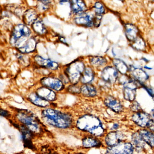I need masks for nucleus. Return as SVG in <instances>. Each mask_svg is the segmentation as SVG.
Returning a JSON list of instances; mask_svg holds the SVG:
<instances>
[{"mask_svg": "<svg viewBox=\"0 0 154 154\" xmlns=\"http://www.w3.org/2000/svg\"><path fill=\"white\" fill-rule=\"evenodd\" d=\"M37 13L35 10L30 9L25 12L23 16V20L27 25H32L37 20Z\"/></svg>", "mask_w": 154, "mask_h": 154, "instance_id": "b1692460", "label": "nucleus"}, {"mask_svg": "<svg viewBox=\"0 0 154 154\" xmlns=\"http://www.w3.org/2000/svg\"><path fill=\"white\" fill-rule=\"evenodd\" d=\"M32 28L35 33L39 35H44L47 30L44 23L40 20H36L32 24Z\"/></svg>", "mask_w": 154, "mask_h": 154, "instance_id": "cd10ccee", "label": "nucleus"}, {"mask_svg": "<svg viewBox=\"0 0 154 154\" xmlns=\"http://www.w3.org/2000/svg\"><path fill=\"white\" fill-rule=\"evenodd\" d=\"M80 93L85 97H94L97 94V90L94 86L87 84H84L80 88Z\"/></svg>", "mask_w": 154, "mask_h": 154, "instance_id": "5701e85b", "label": "nucleus"}, {"mask_svg": "<svg viewBox=\"0 0 154 154\" xmlns=\"http://www.w3.org/2000/svg\"><path fill=\"white\" fill-rule=\"evenodd\" d=\"M125 29L126 37L131 42H133L138 37V29L134 25L131 24H126Z\"/></svg>", "mask_w": 154, "mask_h": 154, "instance_id": "f3484780", "label": "nucleus"}, {"mask_svg": "<svg viewBox=\"0 0 154 154\" xmlns=\"http://www.w3.org/2000/svg\"><path fill=\"white\" fill-rule=\"evenodd\" d=\"M130 109L131 111L135 113L142 111L139 103L137 101H134L132 103L130 106Z\"/></svg>", "mask_w": 154, "mask_h": 154, "instance_id": "72a5a7b5", "label": "nucleus"}, {"mask_svg": "<svg viewBox=\"0 0 154 154\" xmlns=\"http://www.w3.org/2000/svg\"><path fill=\"white\" fill-rule=\"evenodd\" d=\"M131 46L136 50L143 51L146 48V44L143 38L138 36L134 41L131 42Z\"/></svg>", "mask_w": 154, "mask_h": 154, "instance_id": "7c9ffc66", "label": "nucleus"}, {"mask_svg": "<svg viewBox=\"0 0 154 154\" xmlns=\"http://www.w3.org/2000/svg\"><path fill=\"white\" fill-rule=\"evenodd\" d=\"M134 146L131 143L123 142L113 146L108 147L105 154H133Z\"/></svg>", "mask_w": 154, "mask_h": 154, "instance_id": "0eeeda50", "label": "nucleus"}, {"mask_svg": "<svg viewBox=\"0 0 154 154\" xmlns=\"http://www.w3.org/2000/svg\"><path fill=\"white\" fill-rule=\"evenodd\" d=\"M131 119L133 122L139 127L149 129L152 132L154 131V120L149 113L141 111L134 113Z\"/></svg>", "mask_w": 154, "mask_h": 154, "instance_id": "423d86ee", "label": "nucleus"}, {"mask_svg": "<svg viewBox=\"0 0 154 154\" xmlns=\"http://www.w3.org/2000/svg\"><path fill=\"white\" fill-rule=\"evenodd\" d=\"M68 91L71 93L77 94L80 93V88L75 85H72L68 87Z\"/></svg>", "mask_w": 154, "mask_h": 154, "instance_id": "f704fd0d", "label": "nucleus"}, {"mask_svg": "<svg viewBox=\"0 0 154 154\" xmlns=\"http://www.w3.org/2000/svg\"><path fill=\"white\" fill-rule=\"evenodd\" d=\"M42 115L48 124L56 128H67L72 124V118L71 115L56 110L46 109L42 112Z\"/></svg>", "mask_w": 154, "mask_h": 154, "instance_id": "f03ea898", "label": "nucleus"}, {"mask_svg": "<svg viewBox=\"0 0 154 154\" xmlns=\"http://www.w3.org/2000/svg\"><path fill=\"white\" fill-rule=\"evenodd\" d=\"M40 82L43 86L54 91H61L64 87L63 82L61 80L55 77H44L41 79Z\"/></svg>", "mask_w": 154, "mask_h": 154, "instance_id": "1a4fd4ad", "label": "nucleus"}, {"mask_svg": "<svg viewBox=\"0 0 154 154\" xmlns=\"http://www.w3.org/2000/svg\"><path fill=\"white\" fill-rule=\"evenodd\" d=\"M29 99L31 102L37 106L41 107H46L49 106V103L38 96L35 93H32L29 94Z\"/></svg>", "mask_w": 154, "mask_h": 154, "instance_id": "4be33fe9", "label": "nucleus"}, {"mask_svg": "<svg viewBox=\"0 0 154 154\" xmlns=\"http://www.w3.org/2000/svg\"><path fill=\"white\" fill-rule=\"evenodd\" d=\"M123 96L124 99L129 101H133L136 98L137 87L136 82L129 78L123 84Z\"/></svg>", "mask_w": 154, "mask_h": 154, "instance_id": "6e6552de", "label": "nucleus"}, {"mask_svg": "<svg viewBox=\"0 0 154 154\" xmlns=\"http://www.w3.org/2000/svg\"><path fill=\"white\" fill-rule=\"evenodd\" d=\"M71 5L72 11L75 14H83L87 8L85 3L82 1H72L71 2Z\"/></svg>", "mask_w": 154, "mask_h": 154, "instance_id": "aec40b11", "label": "nucleus"}, {"mask_svg": "<svg viewBox=\"0 0 154 154\" xmlns=\"http://www.w3.org/2000/svg\"><path fill=\"white\" fill-rule=\"evenodd\" d=\"M90 63L94 67H100L106 64L107 61L105 58L102 57L94 56L90 57Z\"/></svg>", "mask_w": 154, "mask_h": 154, "instance_id": "c85d7f7f", "label": "nucleus"}, {"mask_svg": "<svg viewBox=\"0 0 154 154\" xmlns=\"http://www.w3.org/2000/svg\"><path fill=\"white\" fill-rule=\"evenodd\" d=\"M101 144V142L99 140L93 137H85L82 140V146L86 148L100 146Z\"/></svg>", "mask_w": 154, "mask_h": 154, "instance_id": "393cba45", "label": "nucleus"}, {"mask_svg": "<svg viewBox=\"0 0 154 154\" xmlns=\"http://www.w3.org/2000/svg\"><path fill=\"white\" fill-rule=\"evenodd\" d=\"M132 143L138 150H142L145 146V143L143 141L138 132L133 133L131 136Z\"/></svg>", "mask_w": 154, "mask_h": 154, "instance_id": "bb28decb", "label": "nucleus"}, {"mask_svg": "<svg viewBox=\"0 0 154 154\" xmlns=\"http://www.w3.org/2000/svg\"><path fill=\"white\" fill-rule=\"evenodd\" d=\"M17 118L20 122L26 125L30 131L35 133L40 132L39 124L36 120L35 115L31 112L26 110L20 111L17 113Z\"/></svg>", "mask_w": 154, "mask_h": 154, "instance_id": "39448f33", "label": "nucleus"}, {"mask_svg": "<svg viewBox=\"0 0 154 154\" xmlns=\"http://www.w3.org/2000/svg\"><path fill=\"white\" fill-rule=\"evenodd\" d=\"M85 68L84 64L81 61H75L68 66L66 70L65 74L72 84L75 85L80 81L81 75Z\"/></svg>", "mask_w": 154, "mask_h": 154, "instance_id": "20e7f679", "label": "nucleus"}, {"mask_svg": "<svg viewBox=\"0 0 154 154\" xmlns=\"http://www.w3.org/2000/svg\"><path fill=\"white\" fill-rule=\"evenodd\" d=\"M76 125L80 130L89 132L95 137H102L105 132L101 122L94 115L85 114L82 116L77 119Z\"/></svg>", "mask_w": 154, "mask_h": 154, "instance_id": "f257e3e1", "label": "nucleus"}, {"mask_svg": "<svg viewBox=\"0 0 154 154\" xmlns=\"http://www.w3.org/2000/svg\"><path fill=\"white\" fill-rule=\"evenodd\" d=\"M125 135L120 131H113L108 133L105 138L106 145L109 147L113 146L123 142Z\"/></svg>", "mask_w": 154, "mask_h": 154, "instance_id": "9d476101", "label": "nucleus"}, {"mask_svg": "<svg viewBox=\"0 0 154 154\" xmlns=\"http://www.w3.org/2000/svg\"><path fill=\"white\" fill-rule=\"evenodd\" d=\"M141 138L145 143L153 148L154 146V134L152 131L146 129H141L138 132Z\"/></svg>", "mask_w": 154, "mask_h": 154, "instance_id": "6ab92c4d", "label": "nucleus"}, {"mask_svg": "<svg viewBox=\"0 0 154 154\" xmlns=\"http://www.w3.org/2000/svg\"><path fill=\"white\" fill-rule=\"evenodd\" d=\"M94 8L96 14L98 15H102L105 11L103 5L100 2H96L95 3Z\"/></svg>", "mask_w": 154, "mask_h": 154, "instance_id": "2f4dec72", "label": "nucleus"}, {"mask_svg": "<svg viewBox=\"0 0 154 154\" xmlns=\"http://www.w3.org/2000/svg\"><path fill=\"white\" fill-rule=\"evenodd\" d=\"M130 71L131 76L139 83H143L148 79V75L141 68H136L131 66L130 69Z\"/></svg>", "mask_w": 154, "mask_h": 154, "instance_id": "2eb2a0df", "label": "nucleus"}, {"mask_svg": "<svg viewBox=\"0 0 154 154\" xmlns=\"http://www.w3.org/2000/svg\"><path fill=\"white\" fill-rule=\"evenodd\" d=\"M102 15L96 14L94 18V26L95 27H98L100 26L102 19Z\"/></svg>", "mask_w": 154, "mask_h": 154, "instance_id": "c9c22d12", "label": "nucleus"}, {"mask_svg": "<svg viewBox=\"0 0 154 154\" xmlns=\"http://www.w3.org/2000/svg\"><path fill=\"white\" fill-rule=\"evenodd\" d=\"M119 128V125L118 124H117V123H115V124H113V126H112V128L113 130H116L118 128Z\"/></svg>", "mask_w": 154, "mask_h": 154, "instance_id": "58836bf2", "label": "nucleus"}, {"mask_svg": "<svg viewBox=\"0 0 154 154\" xmlns=\"http://www.w3.org/2000/svg\"><path fill=\"white\" fill-rule=\"evenodd\" d=\"M118 71L112 66H107L103 70L101 77L103 80L109 83H114L118 78Z\"/></svg>", "mask_w": 154, "mask_h": 154, "instance_id": "9b49d317", "label": "nucleus"}, {"mask_svg": "<svg viewBox=\"0 0 154 154\" xmlns=\"http://www.w3.org/2000/svg\"><path fill=\"white\" fill-rule=\"evenodd\" d=\"M40 4L38 5V9L39 11H45L49 8V5L51 2L50 1H40Z\"/></svg>", "mask_w": 154, "mask_h": 154, "instance_id": "473e14b6", "label": "nucleus"}, {"mask_svg": "<svg viewBox=\"0 0 154 154\" xmlns=\"http://www.w3.org/2000/svg\"><path fill=\"white\" fill-rule=\"evenodd\" d=\"M146 90L148 92L149 94V95L150 96H152V97H153V90L151 89V88H147V87H146Z\"/></svg>", "mask_w": 154, "mask_h": 154, "instance_id": "4c0bfd02", "label": "nucleus"}, {"mask_svg": "<svg viewBox=\"0 0 154 154\" xmlns=\"http://www.w3.org/2000/svg\"><path fill=\"white\" fill-rule=\"evenodd\" d=\"M94 77V73L92 69L90 67H85L81 75L80 81L83 84H87L93 80Z\"/></svg>", "mask_w": 154, "mask_h": 154, "instance_id": "412c9836", "label": "nucleus"}, {"mask_svg": "<svg viewBox=\"0 0 154 154\" xmlns=\"http://www.w3.org/2000/svg\"><path fill=\"white\" fill-rule=\"evenodd\" d=\"M0 115L3 116V117H9L10 114L7 111L0 109Z\"/></svg>", "mask_w": 154, "mask_h": 154, "instance_id": "e433bc0d", "label": "nucleus"}, {"mask_svg": "<svg viewBox=\"0 0 154 154\" xmlns=\"http://www.w3.org/2000/svg\"><path fill=\"white\" fill-rule=\"evenodd\" d=\"M36 93L42 99L48 101H54L56 98L55 93L51 89L45 86L38 89Z\"/></svg>", "mask_w": 154, "mask_h": 154, "instance_id": "4468645a", "label": "nucleus"}, {"mask_svg": "<svg viewBox=\"0 0 154 154\" xmlns=\"http://www.w3.org/2000/svg\"><path fill=\"white\" fill-rule=\"evenodd\" d=\"M113 64L115 66V69L122 74H125L128 70V67L126 64L121 59H113Z\"/></svg>", "mask_w": 154, "mask_h": 154, "instance_id": "a878e982", "label": "nucleus"}, {"mask_svg": "<svg viewBox=\"0 0 154 154\" xmlns=\"http://www.w3.org/2000/svg\"><path fill=\"white\" fill-rule=\"evenodd\" d=\"M34 60L37 64L43 67L52 70H56L59 67V65L56 62L49 59L44 58L39 55H36Z\"/></svg>", "mask_w": 154, "mask_h": 154, "instance_id": "ddd939ff", "label": "nucleus"}, {"mask_svg": "<svg viewBox=\"0 0 154 154\" xmlns=\"http://www.w3.org/2000/svg\"><path fill=\"white\" fill-rule=\"evenodd\" d=\"M104 103L107 107L116 113H119L123 111V106L120 102L112 96L109 95L106 97Z\"/></svg>", "mask_w": 154, "mask_h": 154, "instance_id": "f8f14e48", "label": "nucleus"}, {"mask_svg": "<svg viewBox=\"0 0 154 154\" xmlns=\"http://www.w3.org/2000/svg\"><path fill=\"white\" fill-rule=\"evenodd\" d=\"M145 68H148L147 69H149V70H151V69H152V68H149V67H147V66H145Z\"/></svg>", "mask_w": 154, "mask_h": 154, "instance_id": "ea45409f", "label": "nucleus"}, {"mask_svg": "<svg viewBox=\"0 0 154 154\" xmlns=\"http://www.w3.org/2000/svg\"><path fill=\"white\" fill-rule=\"evenodd\" d=\"M83 154V153H76V154Z\"/></svg>", "mask_w": 154, "mask_h": 154, "instance_id": "a19ab883", "label": "nucleus"}, {"mask_svg": "<svg viewBox=\"0 0 154 154\" xmlns=\"http://www.w3.org/2000/svg\"><path fill=\"white\" fill-rule=\"evenodd\" d=\"M83 14L79 15V17L75 18V22L79 26L87 27H91L94 26V17L89 14L83 15Z\"/></svg>", "mask_w": 154, "mask_h": 154, "instance_id": "dca6fc26", "label": "nucleus"}, {"mask_svg": "<svg viewBox=\"0 0 154 154\" xmlns=\"http://www.w3.org/2000/svg\"><path fill=\"white\" fill-rule=\"evenodd\" d=\"M20 131H21V133L22 134V137L23 140L25 141V143L28 146H29L31 142V137H32V134H31V131L24 126H21L20 128Z\"/></svg>", "mask_w": 154, "mask_h": 154, "instance_id": "c756f323", "label": "nucleus"}, {"mask_svg": "<svg viewBox=\"0 0 154 154\" xmlns=\"http://www.w3.org/2000/svg\"><path fill=\"white\" fill-rule=\"evenodd\" d=\"M36 41L33 38H29L22 46L18 48L19 51L23 54L31 53L35 49Z\"/></svg>", "mask_w": 154, "mask_h": 154, "instance_id": "a211bd4d", "label": "nucleus"}, {"mask_svg": "<svg viewBox=\"0 0 154 154\" xmlns=\"http://www.w3.org/2000/svg\"><path fill=\"white\" fill-rule=\"evenodd\" d=\"M31 31L26 26L19 24L15 26L12 31L11 39V43L19 48L29 39Z\"/></svg>", "mask_w": 154, "mask_h": 154, "instance_id": "7ed1b4c3", "label": "nucleus"}]
</instances>
